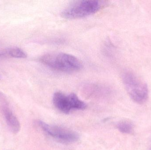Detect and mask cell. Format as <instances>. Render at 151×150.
Instances as JSON below:
<instances>
[{
  "label": "cell",
  "mask_w": 151,
  "mask_h": 150,
  "mask_svg": "<svg viewBox=\"0 0 151 150\" xmlns=\"http://www.w3.org/2000/svg\"><path fill=\"white\" fill-rule=\"evenodd\" d=\"M40 61L51 69L64 73L76 72L82 68L81 63L76 57L65 53H48L42 55Z\"/></svg>",
  "instance_id": "obj_1"
},
{
  "label": "cell",
  "mask_w": 151,
  "mask_h": 150,
  "mask_svg": "<svg viewBox=\"0 0 151 150\" xmlns=\"http://www.w3.org/2000/svg\"><path fill=\"white\" fill-rule=\"evenodd\" d=\"M117 128L123 134H130L134 131V124L128 120H123L120 122L117 125Z\"/></svg>",
  "instance_id": "obj_7"
},
{
  "label": "cell",
  "mask_w": 151,
  "mask_h": 150,
  "mask_svg": "<svg viewBox=\"0 0 151 150\" xmlns=\"http://www.w3.org/2000/svg\"><path fill=\"white\" fill-rule=\"evenodd\" d=\"M123 82L129 97L134 102L142 104L147 100L148 86L133 73L125 72L123 74Z\"/></svg>",
  "instance_id": "obj_3"
},
{
  "label": "cell",
  "mask_w": 151,
  "mask_h": 150,
  "mask_svg": "<svg viewBox=\"0 0 151 150\" xmlns=\"http://www.w3.org/2000/svg\"></svg>",
  "instance_id": "obj_9"
},
{
  "label": "cell",
  "mask_w": 151,
  "mask_h": 150,
  "mask_svg": "<svg viewBox=\"0 0 151 150\" xmlns=\"http://www.w3.org/2000/svg\"><path fill=\"white\" fill-rule=\"evenodd\" d=\"M3 53L4 55H7L14 58H25L27 56L24 51L17 47L12 48Z\"/></svg>",
  "instance_id": "obj_8"
},
{
  "label": "cell",
  "mask_w": 151,
  "mask_h": 150,
  "mask_svg": "<svg viewBox=\"0 0 151 150\" xmlns=\"http://www.w3.org/2000/svg\"><path fill=\"white\" fill-rule=\"evenodd\" d=\"M101 6V2L96 0L76 1L63 11L62 16L70 19L85 17L97 12Z\"/></svg>",
  "instance_id": "obj_2"
},
{
  "label": "cell",
  "mask_w": 151,
  "mask_h": 150,
  "mask_svg": "<svg viewBox=\"0 0 151 150\" xmlns=\"http://www.w3.org/2000/svg\"><path fill=\"white\" fill-rule=\"evenodd\" d=\"M2 111L3 113L6 123L11 131L14 133H17L20 129L19 122L17 117L12 113L7 105H2Z\"/></svg>",
  "instance_id": "obj_6"
},
{
  "label": "cell",
  "mask_w": 151,
  "mask_h": 150,
  "mask_svg": "<svg viewBox=\"0 0 151 150\" xmlns=\"http://www.w3.org/2000/svg\"><path fill=\"white\" fill-rule=\"evenodd\" d=\"M53 102L58 109L65 114H69L72 109L83 110L87 107L86 104L73 93L66 95L59 92H55L53 96Z\"/></svg>",
  "instance_id": "obj_4"
},
{
  "label": "cell",
  "mask_w": 151,
  "mask_h": 150,
  "mask_svg": "<svg viewBox=\"0 0 151 150\" xmlns=\"http://www.w3.org/2000/svg\"><path fill=\"white\" fill-rule=\"evenodd\" d=\"M38 124L43 131L61 142L72 143L76 142L79 139L78 134L70 129L58 126H50L41 121H40Z\"/></svg>",
  "instance_id": "obj_5"
}]
</instances>
